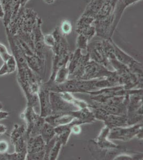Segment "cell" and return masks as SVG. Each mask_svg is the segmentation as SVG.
<instances>
[{
    "label": "cell",
    "instance_id": "cell-22",
    "mask_svg": "<svg viewBox=\"0 0 143 160\" xmlns=\"http://www.w3.org/2000/svg\"><path fill=\"white\" fill-rule=\"evenodd\" d=\"M105 0H90L82 15L96 18Z\"/></svg>",
    "mask_w": 143,
    "mask_h": 160
},
{
    "label": "cell",
    "instance_id": "cell-30",
    "mask_svg": "<svg viewBox=\"0 0 143 160\" xmlns=\"http://www.w3.org/2000/svg\"><path fill=\"white\" fill-rule=\"evenodd\" d=\"M59 29L60 32L64 36H67L70 34L73 30L72 22L69 20H64L60 24Z\"/></svg>",
    "mask_w": 143,
    "mask_h": 160
},
{
    "label": "cell",
    "instance_id": "cell-4",
    "mask_svg": "<svg viewBox=\"0 0 143 160\" xmlns=\"http://www.w3.org/2000/svg\"><path fill=\"white\" fill-rule=\"evenodd\" d=\"M87 52L89 55L90 60L103 65L107 69L112 71V68L105 55L102 40H97L89 43L87 47Z\"/></svg>",
    "mask_w": 143,
    "mask_h": 160
},
{
    "label": "cell",
    "instance_id": "cell-33",
    "mask_svg": "<svg viewBox=\"0 0 143 160\" xmlns=\"http://www.w3.org/2000/svg\"><path fill=\"white\" fill-rule=\"evenodd\" d=\"M27 152H16L14 153H7L8 160H26Z\"/></svg>",
    "mask_w": 143,
    "mask_h": 160
},
{
    "label": "cell",
    "instance_id": "cell-18",
    "mask_svg": "<svg viewBox=\"0 0 143 160\" xmlns=\"http://www.w3.org/2000/svg\"><path fill=\"white\" fill-rule=\"evenodd\" d=\"M20 117L26 122V129L31 127L41 118L40 114L37 113L34 108L28 105H27L25 109L20 113Z\"/></svg>",
    "mask_w": 143,
    "mask_h": 160
},
{
    "label": "cell",
    "instance_id": "cell-1",
    "mask_svg": "<svg viewBox=\"0 0 143 160\" xmlns=\"http://www.w3.org/2000/svg\"><path fill=\"white\" fill-rule=\"evenodd\" d=\"M90 60L88 53H84L79 49H76L74 52L71 53L69 60V79L79 80L84 72L87 62Z\"/></svg>",
    "mask_w": 143,
    "mask_h": 160
},
{
    "label": "cell",
    "instance_id": "cell-11",
    "mask_svg": "<svg viewBox=\"0 0 143 160\" xmlns=\"http://www.w3.org/2000/svg\"><path fill=\"white\" fill-rule=\"evenodd\" d=\"M6 34L9 46L12 51V55L16 61L17 68L26 66L27 64L26 55L19 45L16 37L15 35H11L7 30Z\"/></svg>",
    "mask_w": 143,
    "mask_h": 160
},
{
    "label": "cell",
    "instance_id": "cell-20",
    "mask_svg": "<svg viewBox=\"0 0 143 160\" xmlns=\"http://www.w3.org/2000/svg\"><path fill=\"white\" fill-rule=\"evenodd\" d=\"M103 122L105 125L109 127L110 129L114 127L128 126L127 123V115H116L109 114Z\"/></svg>",
    "mask_w": 143,
    "mask_h": 160
},
{
    "label": "cell",
    "instance_id": "cell-5",
    "mask_svg": "<svg viewBox=\"0 0 143 160\" xmlns=\"http://www.w3.org/2000/svg\"><path fill=\"white\" fill-rule=\"evenodd\" d=\"M113 47L115 57L119 62L127 66L131 72L143 75V65L141 63L123 51L114 42Z\"/></svg>",
    "mask_w": 143,
    "mask_h": 160
},
{
    "label": "cell",
    "instance_id": "cell-29",
    "mask_svg": "<svg viewBox=\"0 0 143 160\" xmlns=\"http://www.w3.org/2000/svg\"><path fill=\"white\" fill-rule=\"evenodd\" d=\"M75 31L76 33H78V34L84 35L89 40V41L94 36H96V31H95V28L94 25L89 26L86 28H82L81 29H76Z\"/></svg>",
    "mask_w": 143,
    "mask_h": 160
},
{
    "label": "cell",
    "instance_id": "cell-16",
    "mask_svg": "<svg viewBox=\"0 0 143 160\" xmlns=\"http://www.w3.org/2000/svg\"><path fill=\"white\" fill-rule=\"evenodd\" d=\"M74 117L71 113L68 114H53L44 118L45 122L50 124L54 128L64 126L72 122Z\"/></svg>",
    "mask_w": 143,
    "mask_h": 160
},
{
    "label": "cell",
    "instance_id": "cell-41",
    "mask_svg": "<svg viewBox=\"0 0 143 160\" xmlns=\"http://www.w3.org/2000/svg\"><path fill=\"white\" fill-rule=\"evenodd\" d=\"M28 1H29V0H20L21 8L25 7L26 4Z\"/></svg>",
    "mask_w": 143,
    "mask_h": 160
},
{
    "label": "cell",
    "instance_id": "cell-12",
    "mask_svg": "<svg viewBox=\"0 0 143 160\" xmlns=\"http://www.w3.org/2000/svg\"><path fill=\"white\" fill-rule=\"evenodd\" d=\"M50 92V91L47 86L42 82H40L38 92L40 108V115L44 118L51 114Z\"/></svg>",
    "mask_w": 143,
    "mask_h": 160
},
{
    "label": "cell",
    "instance_id": "cell-24",
    "mask_svg": "<svg viewBox=\"0 0 143 160\" xmlns=\"http://www.w3.org/2000/svg\"><path fill=\"white\" fill-rule=\"evenodd\" d=\"M59 93L64 100L76 106V108L79 109L89 107L90 105L84 100L76 98L72 94V93L63 92H59Z\"/></svg>",
    "mask_w": 143,
    "mask_h": 160
},
{
    "label": "cell",
    "instance_id": "cell-19",
    "mask_svg": "<svg viewBox=\"0 0 143 160\" xmlns=\"http://www.w3.org/2000/svg\"><path fill=\"white\" fill-rule=\"evenodd\" d=\"M45 143L41 135L29 137L27 139V153H33L44 151Z\"/></svg>",
    "mask_w": 143,
    "mask_h": 160
},
{
    "label": "cell",
    "instance_id": "cell-13",
    "mask_svg": "<svg viewBox=\"0 0 143 160\" xmlns=\"http://www.w3.org/2000/svg\"><path fill=\"white\" fill-rule=\"evenodd\" d=\"M76 81L75 79H68L64 82L57 83H45L47 86L49 90L52 92H80L79 90L78 89L76 86Z\"/></svg>",
    "mask_w": 143,
    "mask_h": 160
},
{
    "label": "cell",
    "instance_id": "cell-10",
    "mask_svg": "<svg viewBox=\"0 0 143 160\" xmlns=\"http://www.w3.org/2000/svg\"><path fill=\"white\" fill-rule=\"evenodd\" d=\"M110 128L105 125L100 132L99 135L94 140H91L97 148L102 150L112 151L115 149H121L118 144L111 142L109 138V132Z\"/></svg>",
    "mask_w": 143,
    "mask_h": 160
},
{
    "label": "cell",
    "instance_id": "cell-43",
    "mask_svg": "<svg viewBox=\"0 0 143 160\" xmlns=\"http://www.w3.org/2000/svg\"><path fill=\"white\" fill-rule=\"evenodd\" d=\"M44 2H45V3L51 5L52 4L54 3L55 0H43Z\"/></svg>",
    "mask_w": 143,
    "mask_h": 160
},
{
    "label": "cell",
    "instance_id": "cell-21",
    "mask_svg": "<svg viewBox=\"0 0 143 160\" xmlns=\"http://www.w3.org/2000/svg\"><path fill=\"white\" fill-rule=\"evenodd\" d=\"M26 57L28 67L36 74H40L43 68L44 60L40 59L35 54Z\"/></svg>",
    "mask_w": 143,
    "mask_h": 160
},
{
    "label": "cell",
    "instance_id": "cell-6",
    "mask_svg": "<svg viewBox=\"0 0 143 160\" xmlns=\"http://www.w3.org/2000/svg\"><path fill=\"white\" fill-rule=\"evenodd\" d=\"M50 100L51 114L64 113L68 114L79 109L76 106L64 100L58 92L50 91Z\"/></svg>",
    "mask_w": 143,
    "mask_h": 160
},
{
    "label": "cell",
    "instance_id": "cell-44",
    "mask_svg": "<svg viewBox=\"0 0 143 160\" xmlns=\"http://www.w3.org/2000/svg\"><path fill=\"white\" fill-rule=\"evenodd\" d=\"M3 108V104H2V102H0V111H1V110H2Z\"/></svg>",
    "mask_w": 143,
    "mask_h": 160
},
{
    "label": "cell",
    "instance_id": "cell-37",
    "mask_svg": "<svg viewBox=\"0 0 143 160\" xmlns=\"http://www.w3.org/2000/svg\"><path fill=\"white\" fill-rule=\"evenodd\" d=\"M5 62L7 66L10 74L13 73L17 68L16 61L15 60V58H14V57L13 56V55H12V56L8 60H7L6 62Z\"/></svg>",
    "mask_w": 143,
    "mask_h": 160
},
{
    "label": "cell",
    "instance_id": "cell-7",
    "mask_svg": "<svg viewBox=\"0 0 143 160\" xmlns=\"http://www.w3.org/2000/svg\"><path fill=\"white\" fill-rule=\"evenodd\" d=\"M42 19L39 17L36 26L33 31V41L35 54L42 60H45L46 46L44 43V34L42 31Z\"/></svg>",
    "mask_w": 143,
    "mask_h": 160
},
{
    "label": "cell",
    "instance_id": "cell-27",
    "mask_svg": "<svg viewBox=\"0 0 143 160\" xmlns=\"http://www.w3.org/2000/svg\"><path fill=\"white\" fill-rule=\"evenodd\" d=\"M69 77V72L67 65L63 66L59 68L57 71L53 83H62L68 80Z\"/></svg>",
    "mask_w": 143,
    "mask_h": 160
},
{
    "label": "cell",
    "instance_id": "cell-3",
    "mask_svg": "<svg viewBox=\"0 0 143 160\" xmlns=\"http://www.w3.org/2000/svg\"><path fill=\"white\" fill-rule=\"evenodd\" d=\"M114 72V71L109 70L103 65L90 60L86 64L83 74L79 80L106 78Z\"/></svg>",
    "mask_w": 143,
    "mask_h": 160
},
{
    "label": "cell",
    "instance_id": "cell-15",
    "mask_svg": "<svg viewBox=\"0 0 143 160\" xmlns=\"http://www.w3.org/2000/svg\"><path fill=\"white\" fill-rule=\"evenodd\" d=\"M62 146L63 145L57 139L56 135L53 139H51L47 144H45L44 148L45 155L44 160H57Z\"/></svg>",
    "mask_w": 143,
    "mask_h": 160
},
{
    "label": "cell",
    "instance_id": "cell-9",
    "mask_svg": "<svg viewBox=\"0 0 143 160\" xmlns=\"http://www.w3.org/2000/svg\"><path fill=\"white\" fill-rule=\"evenodd\" d=\"M113 15L104 18L96 19L94 25L96 31V35L103 40L112 39L113 34L112 32Z\"/></svg>",
    "mask_w": 143,
    "mask_h": 160
},
{
    "label": "cell",
    "instance_id": "cell-26",
    "mask_svg": "<svg viewBox=\"0 0 143 160\" xmlns=\"http://www.w3.org/2000/svg\"><path fill=\"white\" fill-rule=\"evenodd\" d=\"M26 133V127L22 124L18 125L15 124L13 130L10 133V141L12 144L19 139L20 138L25 136Z\"/></svg>",
    "mask_w": 143,
    "mask_h": 160
},
{
    "label": "cell",
    "instance_id": "cell-32",
    "mask_svg": "<svg viewBox=\"0 0 143 160\" xmlns=\"http://www.w3.org/2000/svg\"><path fill=\"white\" fill-rule=\"evenodd\" d=\"M143 159V154H134V155L128 154L127 153H121L117 155L114 157L113 160H141Z\"/></svg>",
    "mask_w": 143,
    "mask_h": 160
},
{
    "label": "cell",
    "instance_id": "cell-2",
    "mask_svg": "<svg viewBox=\"0 0 143 160\" xmlns=\"http://www.w3.org/2000/svg\"><path fill=\"white\" fill-rule=\"evenodd\" d=\"M142 130L143 123L141 122L132 126L112 128L110 130L109 138L112 140L128 142L137 136Z\"/></svg>",
    "mask_w": 143,
    "mask_h": 160
},
{
    "label": "cell",
    "instance_id": "cell-8",
    "mask_svg": "<svg viewBox=\"0 0 143 160\" xmlns=\"http://www.w3.org/2000/svg\"><path fill=\"white\" fill-rule=\"evenodd\" d=\"M3 10V22L5 28L16 18L21 8L20 0H1Z\"/></svg>",
    "mask_w": 143,
    "mask_h": 160
},
{
    "label": "cell",
    "instance_id": "cell-31",
    "mask_svg": "<svg viewBox=\"0 0 143 160\" xmlns=\"http://www.w3.org/2000/svg\"><path fill=\"white\" fill-rule=\"evenodd\" d=\"M89 42V40L84 36L82 35L78 34L76 38V47L82 51H85L87 52V47Z\"/></svg>",
    "mask_w": 143,
    "mask_h": 160
},
{
    "label": "cell",
    "instance_id": "cell-40",
    "mask_svg": "<svg viewBox=\"0 0 143 160\" xmlns=\"http://www.w3.org/2000/svg\"><path fill=\"white\" fill-rule=\"evenodd\" d=\"M8 130V128L3 124H0V136L3 135L7 132Z\"/></svg>",
    "mask_w": 143,
    "mask_h": 160
},
{
    "label": "cell",
    "instance_id": "cell-35",
    "mask_svg": "<svg viewBox=\"0 0 143 160\" xmlns=\"http://www.w3.org/2000/svg\"><path fill=\"white\" fill-rule=\"evenodd\" d=\"M12 55L9 53L8 50L4 44L0 42V57L2 59L3 62L8 60Z\"/></svg>",
    "mask_w": 143,
    "mask_h": 160
},
{
    "label": "cell",
    "instance_id": "cell-39",
    "mask_svg": "<svg viewBox=\"0 0 143 160\" xmlns=\"http://www.w3.org/2000/svg\"><path fill=\"white\" fill-rule=\"evenodd\" d=\"M9 113L6 111H0V120H4L8 118Z\"/></svg>",
    "mask_w": 143,
    "mask_h": 160
},
{
    "label": "cell",
    "instance_id": "cell-36",
    "mask_svg": "<svg viewBox=\"0 0 143 160\" xmlns=\"http://www.w3.org/2000/svg\"><path fill=\"white\" fill-rule=\"evenodd\" d=\"M45 155V151H41L33 153H27L26 160H44Z\"/></svg>",
    "mask_w": 143,
    "mask_h": 160
},
{
    "label": "cell",
    "instance_id": "cell-38",
    "mask_svg": "<svg viewBox=\"0 0 143 160\" xmlns=\"http://www.w3.org/2000/svg\"><path fill=\"white\" fill-rule=\"evenodd\" d=\"M9 148V144L6 140H0V154H5L6 153H7Z\"/></svg>",
    "mask_w": 143,
    "mask_h": 160
},
{
    "label": "cell",
    "instance_id": "cell-28",
    "mask_svg": "<svg viewBox=\"0 0 143 160\" xmlns=\"http://www.w3.org/2000/svg\"><path fill=\"white\" fill-rule=\"evenodd\" d=\"M94 20L95 19L94 18L81 15L76 22L75 30L86 28L89 26L93 25H94Z\"/></svg>",
    "mask_w": 143,
    "mask_h": 160
},
{
    "label": "cell",
    "instance_id": "cell-17",
    "mask_svg": "<svg viewBox=\"0 0 143 160\" xmlns=\"http://www.w3.org/2000/svg\"><path fill=\"white\" fill-rule=\"evenodd\" d=\"M90 106L74 111L71 114L74 117V118L80 121L82 124L93 123L96 119L94 118V115L93 114V111L90 109Z\"/></svg>",
    "mask_w": 143,
    "mask_h": 160
},
{
    "label": "cell",
    "instance_id": "cell-14",
    "mask_svg": "<svg viewBox=\"0 0 143 160\" xmlns=\"http://www.w3.org/2000/svg\"><path fill=\"white\" fill-rule=\"evenodd\" d=\"M140 1L141 0H118L113 12V22L112 28L113 34H114L118 24H119L120 21L125 9Z\"/></svg>",
    "mask_w": 143,
    "mask_h": 160
},
{
    "label": "cell",
    "instance_id": "cell-23",
    "mask_svg": "<svg viewBox=\"0 0 143 160\" xmlns=\"http://www.w3.org/2000/svg\"><path fill=\"white\" fill-rule=\"evenodd\" d=\"M99 78L92 80H79L76 81V86L81 93H87L97 90L96 83Z\"/></svg>",
    "mask_w": 143,
    "mask_h": 160
},
{
    "label": "cell",
    "instance_id": "cell-42",
    "mask_svg": "<svg viewBox=\"0 0 143 160\" xmlns=\"http://www.w3.org/2000/svg\"><path fill=\"white\" fill-rule=\"evenodd\" d=\"M7 153H6L5 154H0V160H8Z\"/></svg>",
    "mask_w": 143,
    "mask_h": 160
},
{
    "label": "cell",
    "instance_id": "cell-34",
    "mask_svg": "<svg viewBox=\"0 0 143 160\" xmlns=\"http://www.w3.org/2000/svg\"><path fill=\"white\" fill-rule=\"evenodd\" d=\"M44 43L46 47L49 48L50 49L54 47L56 44V39L54 35L52 33L44 35Z\"/></svg>",
    "mask_w": 143,
    "mask_h": 160
},
{
    "label": "cell",
    "instance_id": "cell-25",
    "mask_svg": "<svg viewBox=\"0 0 143 160\" xmlns=\"http://www.w3.org/2000/svg\"><path fill=\"white\" fill-rule=\"evenodd\" d=\"M40 135L42 137L44 142H45V144H47L56 135L55 128L50 124L45 122Z\"/></svg>",
    "mask_w": 143,
    "mask_h": 160
}]
</instances>
